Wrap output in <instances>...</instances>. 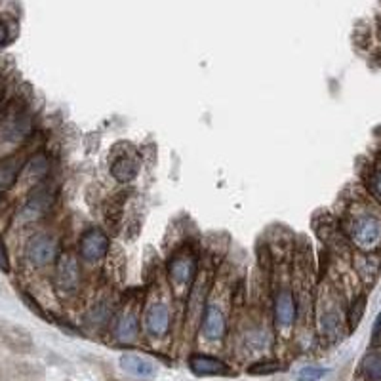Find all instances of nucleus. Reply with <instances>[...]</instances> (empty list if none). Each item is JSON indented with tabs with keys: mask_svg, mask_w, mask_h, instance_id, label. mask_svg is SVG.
I'll list each match as a JSON object with an SVG mask.
<instances>
[{
	"mask_svg": "<svg viewBox=\"0 0 381 381\" xmlns=\"http://www.w3.org/2000/svg\"><path fill=\"white\" fill-rule=\"evenodd\" d=\"M19 295H21V302H23L25 305H27V309H31L32 313L37 315V317L44 318V320H50V317H48L46 311L40 307V303L37 302V300H35V297H32L31 294H27V292H21V294H19Z\"/></svg>",
	"mask_w": 381,
	"mask_h": 381,
	"instance_id": "nucleus-28",
	"label": "nucleus"
},
{
	"mask_svg": "<svg viewBox=\"0 0 381 381\" xmlns=\"http://www.w3.org/2000/svg\"><path fill=\"white\" fill-rule=\"evenodd\" d=\"M115 340L119 343H134L139 338V315L137 307L126 303V307L120 311L115 320Z\"/></svg>",
	"mask_w": 381,
	"mask_h": 381,
	"instance_id": "nucleus-12",
	"label": "nucleus"
},
{
	"mask_svg": "<svg viewBox=\"0 0 381 381\" xmlns=\"http://www.w3.org/2000/svg\"><path fill=\"white\" fill-rule=\"evenodd\" d=\"M0 381H6V372L2 368H0Z\"/></svg>",
	"mask_w": 381,
	"mask_h": 381,
	"instance_id": "nucleus-35",
	"label": "nucleus"
},
{
	"mask_svg": "<svg viewBox=\"0 0 381 381\" xmlns=\"http://www.w3.org/2000/svg\"><path fill=\"white\" fill-rule=\"evenodd\" d=\"M31 119L23 111H17L16 115H10L8 119L2 122L0 126V135L2 139L8 143L23 141L27 135L31 134Z\"/></svg>",
	"mask_w": 381,
	"mask_h": 381,
	"instance_id": "nucleus-15",
	"label": "nucleus"
},
{
	"mask_svg": "<svg viewBox=\"0 0 381 381\" xmlns=\"http://www.w3.org/2000/svg\"><path fill=\"white\" fill-rule=\"evenodd\" d=\"M326 368L320 366H303L302 370L297 372V381H318L326 375Z\"/></svg>",
	"mask_w": 381,
	"mask_h": 381,
	"instance_id": "nucleus-27",
	"label": "nucleus"
},
{
	"mask_svg": "<svg viewBox=\"0 0 381 381\" xmlns=\"http://www.w3.org/2000/svg\"><path fill=\"white\" fill-rule=\"evenodd\" d=\"M372 189H373V193H375V195H378V197L381 199V166L375 168V172H373Z\"/></svg>",
	"mask_w": 381,
	"mask_h": 381,
	"instance_id": "nucleus-31",
	"label": "nucleus"
},
{
	"mask_svg": "<svg viewBox=\"0 0 381 381\" xmlns=\"http://www.w3.org/2000/svg\"><path fill=\"white\" fill-rule=\"evenodd\" d=\"M113 318V305L109 302V297H101L99 302H95L92 305V309L88 311L86 322L92 328H101Z\"/></svg>",
	"mask_w": 381,
	"mask_h": 381,
	"instance_id": "nucleus-23",
	"label": "nucleus"
},
{
	"mask_svg": "<svg viewBox=\"0 0 381 381\" xmlns=\"http://www.w3.org/2000/svg\"><path fill=\"white\" fill-rule=\"evenodd\" d=\"M10 269H12V263H10L8 246H6L4 238L0 237V271L2 273H10Z\"/></svg>",
	"mask_w": 381,
	"mask_h": 381,
	"instance_id": "nucleus-29",
	"label": "nucleus"
},
{
	"mask_svg": "<svg viewBox=\"0 0 381 381\" xmlns=\"http://www.w3.org/2000/svg\"><path fill=\"white\" fill-rule=\"evenodd\" d=\"M380 257L373 255L372 252H358L355 255V269L366 286H372L375 282V278L380 275Z\"/></svg>",
	"mask_w": 381,
	"mask_h": 381,
	"instance_id": "nucleus-20",
	"label": "nucleus"
},
{
	"mask_svg": "<svg viewBox=\"0 0 381 381\" xmlns=\"http://www.w3.org/2000/svg\"><path fill=\"white\" fill-rule=\"evenodd\" d=\"M50 159L46 153H35L31 159L25 162L23 166V177L31 187H37L39 183L46 182L48 174H50Z\"/></svg>",
	"mask_w": 381,
	"mask_h": 381,
	"instance_id": "nucleus-18",
	"label": "nucleus"
},
{
	"mask_svg": "<svg viewBox=\"0 0 381 381\" xmlns=\"http://www.w3.org/2000/svg\"><path fill=\"white\" fill-rule=\"evenodd\" d=\"M347 235L360 252H373L381 244V219L373 212H358L347 222Z\"/></svg>",
	"mask_w": 381,
	"mask_h": 381,
	"instance_id": "nucleus-2",
	"label": "nucleus"
},
{
	"mask_svg": "<svg viewBox=\"0 0 381 381\" xmlns=\"http://www.w3.org/2000/svg\"><path fill=\"white\" fill-rule=\"evenodd\" d=\"M0 342L14 355H32L37 349L31 332L25 326L2 318H0Z\"/></svg>",
	"mask_w": 381,
	"mask_h": 381,
	"instance_id": "nucleus-7",
	"label": "nucleus"
},
{
	"mask_svg": "<svg viewBox=\"0 0 381 381\" xmlns=\"http://www.w3.org/2000/svg\"><path fill=\"white\" fill-rule=\"evenodd\" d=\"M109 248H111L109 235L99 227H92L80 235L79 257L86 263H99L107 257Z\"/></svg>",
	"mask_w": 381,
	"mask_h": 381,
	"instance_id": "nucleus-5",
	"label": "nucleus"
},
{
	"mask_svg": "<svg viewBox=\"0 0 381 381\" xmlns=\"http://www.w3.org/2000/svg\"><path fill=\"white\" fill-rule=\"evenodd\" d=\"M375 32H378V39L381 42V16H378V19H375Z\"/></svg>",
	"mask_w": 381,
	"mask_h": 381,
	"instance_id": "nucleus-34",
	"label": "nucleus"
},
{
	"mask_svg": "<svg viewBox=\"0 0 381 381\" xmlns=\"http://www.w3.org/2000/svg\"><path fill=\"white\" fill-rule=\"evenodd\" d=\"M318 324H320V333L324 335L326 340H338L340 333H342L343 318L342 311L338 309L335 305H328L318 318Z\"/></svg>",
	"mask_w": 381,
	"mask_h": 381,
	"instance_id": "nucleus-21",
	"label": "nucleus"
},
{
	"mask_svg": "<svg viewBox=\"0 0 381 381\" xmlns=\"http://www.w3.org/2000/svg\"><path fill=\"white\" fill-rule=\"evenodd\" d=\"M366 313V295L360 294L358 297L353 300L349 307V313H347V324H349V330H357V326L360 324V320L364 317Z\"/></svg>",
	"mask_w": 381,
	"mask_h": 381,
	"instance_id": "nucleus-26",
	"label": "nucleus"
},
{
	"mask_svg": "<svg viewBox=\"0 0 381 381\" xmlns=\"http://www.w3.org/2000/svg\"><path fill=\"white\" fill-rule=\"evenodd\" d=\"M143 326H145V332L155 340L168 335L172 326V311L168 307V303L153 302L143 313Z\"/></svg>",
	"mask_w": 381,
	"mask_h": 381,
	"instance_id": "nucleus-10",
	"label": "nucleus"
},
{
	"mask_svg": "<svg viewBox=\"0 0 381 381\" xmlns=\"http://www.w3.org/2000/svg\"><path fill=\"white\" fill-rule=\"evenodd\" d=\"M210 288H212V277H210V273H202V275L199 273V277L193 282L189 295H187V320H189L190 324L200 322L204 307H206Z\"/></svg>",
	"mask_w": 381,
	"mask_h": 381,
	"instance_id": "nucleus-11",
	"label": "nucleus"
},
{
	"mask_svg": "<svg viewBox=\"0 0 381 381\" xmlns=\"http://www.w3.org/2000/svg\"><path fill=\"white\" fill-rule=\"evenodd\" d=\"M120 368L130 375H134L137 380H151L157 375V366L153 360L141 355H135V353H126L122 355L119 360Z\"/></svg>",
	"mask_w": 381,
	"mask_h": 381,
	"instance_id": "nucleus-16",
	"label": "nucleus"
},
{
	"mask_svg": "<svg viewBox=\"0 0 381 381\" xmlns=\"http://www.w3.org/2000/svg\"><path fill=\"white\" fill-rule=\"evenodd\" d=\"M25 254H27V260L31 262V265L42 269V267H48V265L57 262L59 242H57L56 237L40 233V235L29 238V242L25 246Z\"/></svg>",
	"mask_w": 381,
	"mask_h": 381,
	"instance_id": "nucleus-6",
	"label": "nucleus"
},
{
	"mask_svg": "<svg viewBox=\"0 0 381 381\" xmlns=\"http://www.w3.org/2000/svg\"><path fill=\"white\" fill-rule=\"evenodd\" d=\"M6 40H8V27L0 21V46L6 44Z\"/></svg>",
	"mask_w": 381,
	"mask_h": 381,
	"instance_id": "nucleus-32",
	"label": "nucleus"
},
{
	"mask_svg": "<svg viewBox=\"0 0 381 381\" xmlns=\"http://www.w3.org/2000/svg\"><path fill=\"white\" fill-rule=\"evenodd\" d=\"M141 170V157L135 149H115L113 151L111 162H109V172L113 179L119 183H132L139 175Z\"/></svg>",
	"mask_w": 381,
	"mask_h": 381,
	"instance_id": "nucleus-8",
	"label": "nucleus"
},
{
	"mask_svg": "<svg viewBox=\"0 0 381 381\" xmlns=\"http://www.w3.org/2000/svg\"><path fill=\"white\" fill-rule=\"evenodd\" d=\"M126 202H128V193H124V190H117L111 199L105 202V208H104L105 223H107V227H111L113 231H119L120 225L124 223Z\"/></svg>",
	"mask_w": 381,
	"mask_h": 381,
	"instance_id": "nucleus-17",
	"label": "nucleus"
},
{
	"mask_svg": "<svg viewBox=\"0 0 381 381\" xmlns=\"http://www.w3.org/2000/svg\"><path fill=\"white\" fill-rule=\"evenodd\" d=\"M189 370L199 378H215V375H231V368L222 358L195 353L189 357Z\"/></svg>",
	"mask_w": 381,
	"mask_h": 381,
	"instance_id": "nucleus-14",
	"label": "nucleus"
},
{
	"mask_svg": "<svg viewBox=\"0 0 381 381\" xmlns=\"http://www.w3.org/2000/svg\"><path fill=\"white\" fill-rule=\"evenodd\" d=\"M282 370V364L277 358H262V360H255L254 364H250L246 368V372L250 375H273Z\"/></svg>",
	"mask_w": 381,
	"mask_h": 381,
	"instance_id": "nucleus-25",
	"label": "nucleus"
},
{
	"mask_svg": "<svg viewBox=\"0 0 381 381\" xmlns=\"http://www.w3.org/2000/svg\"><path fill=\"white\" fill-rule=\"evenodd\" d=\"M23 166L25 160L19 155L0 160V195H4L6 190H10L16 185L17 179L21 177Z\"/></svg>",
	"mask_w": 381,
	"mask_h": 381,
	"instance_id": "nucleus-19",
	"label": "nucleus"
},
{
	"mask_svg": "<svg viewBox=\"0 0 381 381\" xmlns=\"http://www.w3.org/2000/svg\"><path fill=\"white\" fill-rule=\"evenodd\" d=\"M166 275L175 297L187 300L190 286L199 277V255L193 246L183 244L174 250L166 263Z\"/></svg>",
	"mask_w": 381,
	"mask_h": 381,
	"instance_id": "nucleus-1",
	"label": "nucleus"
},
{
	"mask_svg": "<svg viewBox=\"0 0 381 381\" xmlns=\"http://www.w3.org/2000/svg\"><path fill=\"white\" fill-rule=\"evenodd\" d=\"M378 343H381V311L372 326V345H378Z\"/></svg>",
	"mask_w": 381,
	"mask_h": 381,
	"instance_id": "nucleus-30",
	"label": "nucleus"
},
{
	"mask_svg": "<svg viewBox=\"0 0 381 381\" xmlns=\"http://www.w3.org/2000/svg\"><path fill=\"white\" fill-rule=\"evenodd\" d=\"M82 284V269H80V260L71 252L59 254L54 271V286L59 295H75Z\"/></svg>",
	"mask_w": 381,
	"mask_h": 381,
	"instance_id": "nucleus-3",
	"label": "nucleus"
},
{
	"mask_svg": "<svg viewBox=\"0 0 381 381\" xmlns=\"http://www.w3.org/2000/svg\"><path fill=\"white\" fill-rule=\"evenodd\" d=\"M57 199V187L54 183L42 182L31 190V197L27 199L21 212L25 222H37L52 210Z\"/></svg>",
	"mask_w": 381,
	"mask_h": 381,
	"instance_id": "nucleus-4",
	"label": "nucleus"
},
{
	"mask_svg": "<svg viewBox=\"0 0 381 381\" xmlns=\"http://www.w3.org/2000/svg\"><path fill=\"white\" fill-rule=\"evenodd\" d=\"M360 372L366 381H381V351H370L360 364Z\"/></svg>",
	"mask_w": 381,
	"mask_h": 381,
	"instance_id": "nucleus-24",
	"label": "nucleus"
},
{
	"mask_svg": "<svg viewBox=\"0 0 381 381\" xmlns=\"http://www.w3.org/2000/svg\"><path fill=\"white\" fill-rule=\"evenodd\" d=\"M370 63H372L373 67H381V48L373 52V56L370 57Z\"/></svg>",
	"mask_w": 381,
	"mask_h": 381,
	"instance_id": "nucleus-33",
	"label": "nucleus"
},
{
	"mask_svg": "<svg viewBox=\"0 0 381 381\" xmlns=\"http://www.w3.org/2000/svg\"><path fill=\"white\" fill-rule=\"evenodd\" d=\"M200 330L210 342H217L227 333V317L217 303H206L200 318Z\"/></svg>",
	"mask_w": 381,
	"mask_h": 381,
	"instance_id": "nucleus-13",
	"label": "nucleus"
},
{
	"mask_svg": "<svg viewBox=\"0 0 381 381\" xmlns=\"http://www.w3.org/2000/svg\"><path fill=\"white\" fill-rule=\"evenodd\" d=\"M297 297L290 286H278L273 295V315L278 328L290 330L297 320Z\"/></svg>",
	"mask_w": 381,
	"mask_h": 381,
	"instance_id": "nucleus-9",
	"label": "nucleus"
},
{
	"mask_svg": "<svg viewBox=\"0 0 381 381\" xmlns=\"http://www.w3.org/2000/svg\"><path fill=\"white\" fill-rule=\"evenodd\" d=\"M8 373L17 381H42L44 380V368L29 360H12L8 366Z\"/></svg>",
	"mask_w": 381,
	"mask_h": 381,
	"instance_id": "nucleus-22",
	"label": "nucleus"
}]
</instances>
